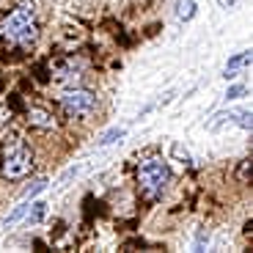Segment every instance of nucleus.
<instances>
[{
  "label": "nucleus",
  "instance_id": "nucleus-4",
  "mask_svg": "<svg viewBox=\"0 0 253 253\" xmlns=\"http://www.w3.org/2000/svg\"><path fill=\"white\" fill-rule=\"evenodd\" d=\"M61 108L72 119L91 116L96 110V94L88 88H69V91H63V96H61Z\"/></svg>",
  "mask_w": 253,
  "mask_h": 253
},
{
  "label": "nucleus",
  "instance_id": "nucleus-2",
  "mask_svg": "<svg viewBox=\"0 0 253 253\" xmlns=\"http://www.w3.org/2000/svg\"><path fill=\"white\" fill-rule=\"evenodd\" d=\"M31 168H33L31 146L17 135L3 140V146H0V173H3V179H11V182L25 179L31 173Z\"/></svg>",
  "mask_w": 253,
  "mask_h": 253
},
{
  "label": "nucleus",
  "instance_id": "nucleus-5",
  "mask_svg": "<svg viewBox=\"0 0 253 253\" xmlns=\"http://www.w3.org/2000/svg\"><path fill=\"white\" fill-rule=\"evenodd\" d=\"M25 119H28V124H31L33 129H55V116H52L50 110H42V108H28Z\"/></svg>",
  "mask_w": 253,
  "mask_h": 253
},
{
  "label": "nucleus",
  "instance_id": "nucleus-12",
  "mask_svg": "<svg viewBox=\"0 0 253 253\" xmlns=\"http://www.w3.org/2000/svg\"><path fill=\"white\" fill-rule=\"evenodd\" d=\"M234 3H237V0H220V6L226 8V11H228V8H234Z\"/></svg>",
  "mask_w": 253,
  "mask_h": 253
},
{
  "label": "nucleus",
  "instance_id": "nucleus-8",
  "mask_svg": "<svg viewBox=\"0 0 253 253\" xmlns=\"http://www.w3.org/2000/svg\"><path fill=\"white\" fill-rule=\"evenodd\" d=\"M124 135H126V129H124V126H116V129H110V132H105V135H102V138L96 140V143H99V146H110V143H116V140H121Z\"/></svg>",
  "mask_w": 253,
  "mask_h": 253
},
{
  "label": "nucleus",
  "instance_id": "nucleus-7",
  "mask_svg": "<svg viewBox=\"0 0 253 253\" xmlns=\"http://www.w3.org/2000/svg\"><path fill=\"white\" fill-rule=\"evenodd\" d=\"M176 17L179 19H193L196 17V0H176Z\"/></svg>",
  "mask_w": 253,
  "mask_h": 253
},
{
  "label": "nucleus",
  "instance_id": "nucleus-1",
  "mask_svg": "<svg viewBox=\"0 0 253 253\" xmlns=\"http://www.w3.org/2000/svg\"><path fill=\"white\" fill-rule=\"evenodd\" d=\"M0 36L14 47H31L39 39V19L33 3L22 0L19 6H14L6 17L0 19Z\"/></svg>",
  "mask_w": 253,
  "mask_h": 253
},
{
  "label": "nucleus",
  "instance_id": "nucleus-6",
  "mask_svg": "<svg viewBox=\"0 0 253 253\" xmlns=\"http://www.w3.org/2000/svg\"><path fill=\"white\" fill-rule=\"evenodd\" d=\"M248 63H251V52H240V55H234L231 61L226 63V69H223V77H226V80H234L237 72L245 69Z\"/></svg>",
  "mask_w": 253,
  "mask_h": 253
},
{
  "label": "nucleus",
  "instance_id": "nucleus-9",
  "mask_svg": "<svg viewBox=\"0 0 253 253\" xmlns=\"http://www.w3.org/2000/svg\"><path fill=\"white\" fill-rule=\"evenodd\" d=\"M31 207H33V204H28V201H22V204H19V207H17V209H14V212H11V215H8V217H6V226H14V223H17V220H19V217H25V215H28V212H31Z\"/></svg>",
  "mask_w": 253,
  "mask_h": 253
},
{
  "label": "nucleus",
  "instance_id": "nucleus-3",
  "mask_svg": "<svg viewBox=\"0 0 253 253\" xmlns=\"http://www.w3.org/2000/svg\"><path fill=\"white\" fill-rule=\"evenodd\" d=\"M171 184V168L163 157H146L138 165V187L146 201H157Z\"/></svg>",
  "mask_w": 253,
  "mask_h": 253
},
{
  "label": "nucleus",
  "instance_id": "nucleus-10",
  "mask_svg": "<svg viewBox=\"0 0 253 253\" xmlns=\"http://www.w3.org/2000/svg\"><path fill=\"white\" fill-rule=\"evenodd\" d=\"M237 179H240V184H251V160H242V163H240Z\"/></svg>",
  "mask_w": 253,
  "mask_h": 253
},
{
  "label": "nucleus",
  "instance_id": "nucleus-11",
  "mask_svg": "<svg viewBox=\"0 0 253 253\" xmlns=\"http://www.w3.org/2000/svg\"><path fill=\"white\" fill-rule=\"evenodd\" d=\"M245 94V85H234V88H228L226 91V99H237V96Z\"/></svg>",
  "mask_w": 253,
  "mask_h": 253
}]
</instances>
